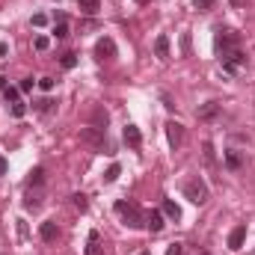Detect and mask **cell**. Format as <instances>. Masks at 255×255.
Wrapping results in <instances>:
<instances>
[{"label":"cell","instance_id":"29","mask_svg":"<svg viewBox=\"0 0 255 255\" xmlns=\"http://www.w3.org/2000/svg\"><path fill=\"white\" fill-rule=\"evenodd\" d=\"M181 253H184L181 244H169V250H166V255H181Z\"/></svg>","mask_w":255,"mask_h":255},{"label":"cell","instance_id":"2","mask_svg":"<svg viewBox=\"0 0 255 255\" xmlns=\"http://www.w3.org/2000/svg\"><path fill=\"white\" fill-rule=\"evenodd\" d=\"M217 51H220V59H226L232 51H238V45H241V33H235V30H217Z\"/></svg>","mask_w":255,"mask_h":255},{"label":"cell","instance_id":"5","mask_svg":"<svg viewBox=\"0 0 255 255\" xmlns=\"http://www.w3.org/2000/svg\"><path fill=\"white\" fill-rule=\"evenodd\" d=\"M113 56H116V42L110 36L98 39L95 42V59H113Z\"/></svg>","mask_w":255,"mask_h":255},{"label":"cell","instance_id":"3","mask_svg":"<svg viewBox=\"0 0 255 255\" xmlns=\"http://www.w3.org/2000/svg\"><path fill=\"white\" fill-rule=\"evenodd\" d=\"M184 196H187L193 205H205V202H208V184H205L199 175H193V178L184 181Z\"/></svg>","mask_w":255,"mask_h":255},{"label":"cell","instance_id":"16","mask_svg":"<svg viewBox=\"0 0 255 255\" xmlns=\"http://www.w3.org/2000/svg\"><path fill=\"white\" fill-rule=\"evenodd\" d=\"M217 113H220V104H217V101H211V104H205V107L199 110V119H214Z\"/></svg>","mask_w":255,"mask_h":255},{"label":"cell","instance_id":"4","mask_svg":"<svg viewBox=\"0 0 255 255\" xmlns=\"http://www.w3.org/2000/svg\"><path fill=\"white\" fill-rule=\"evenodd\" d=\"M80 140L89 143V146H95V149H104V146H107L104 128H95V125H92V128H83V131H80Z\"/></svg>","mask_w":255,"mask_h":255},{"label":"cell","instance_id":"9","mask_svg":"<svg viewBox=\"0 0 255 255\" xmlns=\"http://www.w3.org/2000/svg\"><path fill=\"white\" fill-rule=\"evenodd\" d=\"M244 241H247V226H238V229H232V235H229V250H241L244 247Z\"/></svg>","mask_w":255,"mask_h":255},{"label":"cell","instance_id":"25","mask_svg":"<svg viewBox=\"0 0 255 255\" xmlns=\"http://www.w3.org/2000/svg\"><path fill=\"white\" fill-rule=\"evenodd\" d=\"M48 45H51V39H48V36H36V42H33V48H36V51H48Z\"/></svg>","mask_w":255,"mask_h":255},{"label":"cell","instance_id":"20","mask_svg":"<svg viewBox=\"0 0 255 255\" xmlns=\"http://www.w3.org/2000/svg\"><path fill=\"white\" fill-rule=\"evenodd\" d=\"M53 36H56V39H65V36H68V24H65V18H59V21L53 24Z\"/></svg>","mask_w":255,"mask_h":255},{"label":"cell","instance_id":"11","mask_svg":"<svg viewBox=\"0 0 255 255\" xmlns=\"http://www.w3.org/2000/svg\"><path fill=\"white\" fill-rule=\"evenodd\" d=\"M154 53L160 59H169V36H157L154 39Z\"/></svg>","mask_w":255,"mask_h":255},{"label":"cell","instance_id":"13","mask_svg":"<svg viewBox=\"0 0 255 255\" xmlns=\"http://www.w3.org/2000/svg\"><path fill=\"white\" fill-rule=\"evenodd\" d=\"M146 226H149L152 232H160V229H163V211H152V214L146 217Z\"/></svg>","mask_w":255,"mask_h":255},{"label":"cell","instance_id":"14","mask_svg":"<svg viewBox=\"0 0 255 255\" xmlns=\"http://www.w3.org/2000/svg\"><path fill=\"white\" fill-rule=\"evenodd\" d=\"M86 255H104L101 253V235L89 232V244H86Z\"/></svg>","mask_w":255,"mask_h":255},{"label":"cell","instance_id":"22","mask_svg":"<svg viewBox=\"0 0 255 255\" xmlns=\"http://www.w3.org/2000/svg\"><path fill=\"white\" fill-rule=\"evenodd\" d=\"M18 92H21V89H15V86H6V89H3V98H6L9 104H15V101H21V98H18Z\"/></svg>","mask_w":255,"mask_h":255},{"label":"cell","instance_id":"27","mask_svg":"<svg viewBox=\"0 0 255 255\" xmlns=\"http://www.w3.org/2000/svg\"><path fill=\"white\" fill-rule=\"evenodd\" d=\"M39 89L51 92V89H53V77H42V80H39Z\"/></svg>","mask_w":255,"mask_h":255},{"label":"cell","instance_id":"32","mask_svg":"<svg viewBox=\"0 0 255 255\" xmlns=\"http://www.w3.org/2000/svg\"><path fill=\"white\" fill-rule=\"evenodd\" d=\"M3 172H6V160H0V175H3Z\"/></svg>","mask_w":255,"mask_h":255},{"label":"cell","instance_id":"1","mask_svg":"<svg viewBox=\"0 0 255 255\" xmlns=\"http://www.w3.org/2000/svg\"><path fill=\"white\" fill-rule=\"evenodd\" d=\"M116 214L122 217V223H125L128 229H143V226H146V217H143V211H140L134 202L119 199V202H116Z\"/></svg>","mask_w":255,"mask_h":255},{"label":"cell","instance_id":"34","mask_svg":"<svg viewBox=\"0 0 255 255\" xmlns=\"http://www.w3.org/2000/svg\"><path fill=\"white\" fill-rule=\"evenodd\" d=\"M134 3H140V6H146V3H152V0H134Z\"/></svg>","mask_w":255,"mask_h":255},{"label":"cell","instance_id":"26","mask_svg":"<svg viewBox=\"0 0 255 255\" xmlns=\"http://www.w3.org/2000/svg\"><path fill=\"white\" fill-rule=\"evenodd\" d=\"M24 113H27V104H24V101H15V104H12V116H15V119H21Z\"/></svg>","mask_w":255,"mask_h":255},{"label":"cell","instance_id":"7","mask_svg":"<svg viewBox=\"0 0 255 255\" xmlns=\"http://www.w3.org/2000/svg\"><path fill=\"white\" fill-rule=\"evenodd\" d=\"M125 143H128V149H140L143 146V134H140V128L137 125H125Z\"/></svg>","mask_w":255,"mask_h":255},{"label":"cell","instance_id":"15","mask_svg":"<svg viewBox=\"0 0 255 255\" xmlns=\"http://www.w3.org/2000/svg\"><path fill=\"white\" fill-rule=\"evenodd\" d=\"M42 181H45V169L36 166V169L30 172V178H27V187H42Z\"/></svg>","mask_w":255,"mask_h":255},{"label":"cell","instance_id":"28","mask_svg":"<svg viewBox=\"0 0 255 255\" xmlns=\"http://www.w3.org/2000/svg\"><path fill=\"white\" fill-rule=\"evenodd\" d=\"M18 89H21V92H30V89H33V77H24V80L18 83Z\"/></svg>","mask_w":255,"mask_h":255},{"label":"cell","instance_id":"18","mask_svg":"<svg viewBox=\"0 0 255 255\" xmlns=\"http://www.w3.org/2000/svg\"><path fill=\"white\" fill-rule=\"evenodd\" d=\"M98 9H101L98 0H80V12H86V15H98Z\"/></svg>","mask_w":255,"mask_h":255},{"label":"cell","instance_id":"23","mask_svg":"<svg viewBox=\"0 0 255 255\" xmlns=\"http://www.w3.org/2000/svg\"><path fill=\"white\" fill-rule=\"evenodd\" d=\"M193 6H196L199 12H211V9L217 6V0H193Z\"/></svg>","mask_w":255,"mask_h":255},{"label":"cell","instance_id":"10","mask_svg":"<svg viewBox=\"0 0 255 255\" xmlns=\"http://www.w3.org/2000/svg\"><path fill=\"white\" fill-rule=\"evenodd\" d=\"M160 211H163V217H169L172 223H178V220H181V208H178L172 199H163V208H160Z\"/></svg>","mask_w":255,"mask_h":255},{"label":"cell","instance_id":"31","mask_svg":"<svg viewBox=\"0 0 255 255\" xmlns=\"http://www.w3.org/2000/svg\"><path fill=\"white\" fill-rule=\"evenodd\" d=\"M229 3H232V6H247L250 0H229Z\"/></svg>","mask_w":255,"mask_h":255},{"label":"cell","instance_id":"12","mask_svg":"<svg viewBox=\"0 0 255 255\" xmlns=\"http://www.w3.org/2000/svg\"><path fill=\"white\" fill-rule=\"evenodd\" d=\"M226 166H229V169H241V166H244V154L235 152V149H229V152H226Z\"/></svg>","mask_w":255,"mask_h":255},{"label":"cell","instance_id":"19","mask_svg":"<svg viewBox=\"0 0 255 255\" xmlns=\"http://www.w3.org/2000/svg\"><path fill=\"white\" fill-rule=\"evenodd\" d=\"M119 175H122V166H119V163H110V169L104 172V181H107V184H113Z\"/></svg>","mask_w":255,"mask_h":255},{"label":"cell","instance_id":"30","mask_svg":"<svg viewBox=\"0 0 255 255\" xmlns=\"http://www.w3.org/2000/svg\"><path fill=\"white\" fill-rule=\"evenodd\" d=\"M45 24H48V18H45L42 12H39V15H33V27H45Z\"/></svg>","mask_w":255,"mask_h":255},{"label":"cell","instance_id":"24","mask_svg":"<svg viewBox=\"0 0 255 255\" xmlns=\"http://www.w3.org/2000/svg\"><path fill=\"white\" fill-rule=\"evenodd\" d=\"M59 62H62V68H74L77 65V53H62Z\"/></svg>","mask_w":255,"mask_h":255},{"label":"cell","instance_id":"6","mask_svg":"<svg viewBox=\"0 0 255 255\" xmlns=\"http://www.w3.org/2000/svg\"><path fill=\"white\" fill-rule=\"evenodd\" d=\"M166 137H169V146H172V149H178V146L184 143V125L169 122V125H166Z\"/></svg>","mask_w":255,"mask_h":255},{"label":"cell","instance_id":"35","mask_svg":"<svg viewBox=\"0 0 255 255\" xmlns=\"http://www.w3.org/2000/svg\"><path fill=\"white\" fill-rule=\"evenodd\" d=\"M140 255H152V253H149V250H146V253H140Z\"/></svg>","mask_w":255,"mask_h":255},{"label":"cell","instance_id":"8","mask_svg":"<svg viewBox=\"0 0 255 255\" xmlns=\"http://www.w3.org/2000/svg\"><path fill=\"white\" fill-rule=\"evenodd\" d=\"M39 235H42V241H45V244H53V241L59 238V229H56V223H53V220H45V223L39 226Z\"/></svg>","mask_w":255,"mask_h":255},{"label":"cell","instance_id":"21","mask_svg":"<svg viewBox=\"0 0 255 255\" xmlns=\"http://www.w3.org/2000/svg\"><path fill=\"white\" fill-rule=\"evenodd\" d=\"M71 205H74V208H77L80 214H83V211L89 208V202H86V196H83V193H74V196H71Z\"/></svg>","mask_w":255,"mask_h":255},{"label":"cell","instance_id":"17","mask_svg":"<svg viewBox=\"0 0 255 255\" xmlns=\"http://www.w3.org/2000/svg\"><path fill=\"white\" fill-rule=\"evenodd\" d=\"M39 205H42V193H30V190H27V199H24V208H27V211H36Z\"/></svg>","mask_w":255,"mask_h":255},{"label":"cell","instance_id":"33","mask_svg":"<svg viewBox=\"0 0 255 255\" xmlns=\"http://www.w3.org/2000/svg\"><path fill=\"white\" fill-rule=\"evenodd\" d=\"M0 89H6V77H0Z\"/></svg>","mask_w":255,"mask_h":255}]
</instances>
